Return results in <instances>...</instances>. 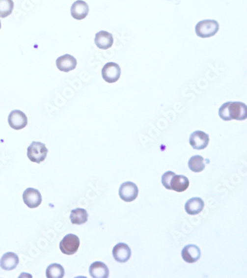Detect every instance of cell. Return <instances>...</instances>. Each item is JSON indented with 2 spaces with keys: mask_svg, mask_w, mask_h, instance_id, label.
<instances>
[{
  "mask_svg": "<svg viewBox=\"0 0 247 278\" xmlns=\"http://www.w3.org/2000/svg\"><path fill=\"white\" fill-rule=\"evenodd\" d=\"M138 193L139 190L137 186L132 182L123 183L119 189L120 197L125 202H132L136 200Z\"/></svg>",
  "mask_w": 247,
  "mask_h": 278,
  "instance_id": "cell-6",
  "label": "cell"
},
{
  "mask_svg": "<svg viewBox=\"0 0 247 278\" xmlns=\"http://www.w3.org/2000/svg\"><path fill=\"white\" fill-rule=\"evenodd\" d=\"M88 214L84 209H74L70 215L71 222L75 225H82L88 221Z\"/></svg>",
  "mask_w": 247,
  "mask_h": 278,
  "instance_id": "cell-20",
  "label": "cell"
},
{
  "mask_svg": "<svg viewBox=\"0 0 247 278\" xmlns=\"http://www.w3.org/2000/svg\"><path fill=\"white\" fill-rule=\"evenodd\" d=\"M80 239L78 236L68 234L64 237L59 244V249L63 254L72 255L78 251L80 247Z\"/></svg>",
  "mask_w": 247,
  "mask_h": 278,
  "instance_id": "cell-4",
  "label": "cell"
},
{
  "mask_svg": "<svg viewBox=\"0 0 247 278\" xmlns=\"http://www.w3.org/2000/svg\"><path fill=\"white\" fill-rule=\"evenodd\" d=\"M1 27H2V24H1V20H0V29H1Z\"/></svg>",
  "mask_w": 247,
  "mask_h": 278,
  "instance_id": "cell-24",
  "label": "cell"
},
{
  "mask_svg": "<svg viewBox=\"0 0 247 278\" xmlns=\"http://www.w3.org/2000/svg\"><path fill=\"white\" fill-rule=\"evenodd\" d=\"M49 150L43 142H33L27 148V155L31 162L40 164L46 160Z\"/></svg>",
  "mask_w": 247,
  "mask_h": 278,
  "instance_id": "cell-3",
  "label": "cell"
},
{
  "mask_svg": "<svg viewBox=\"0 0 247 278\" xmlns=\"http://www.w3.org/2000/svg\"><path fill=\"white\" fill-rule=\"evenodd\" d=\"M56 65L59 71L69 72L76 68L78 61L72 55H65L57 58L56 60Z\"/></svg>",
  "mask_w": 247,
  "mask_h": 278,
  "instance_id": "cell-12",
  "label": "cell"
},
{
  "mask_svg": "<svg viewBox=\"0 0 247 278\" xmlns=\"http://www.w3.org/2000/svg\"><path fill=\"white\" fill-rule=\"evenodd\" d=\"M19 264V257L14 252H7L0 260V266L4 270L11 271Z\"/></svg>",
  "mask_w": 247,
  "mask_h": 278,
  "instance_id": "cell-18",
  "label": "cell"
},
{
  "mask_svg": "<svg viewBox=\"0 0 247 278\" xmlns=\"http://www.w3.org/2000/svg\"><path fill=\"white\" fill-rule=\"evenodd\" d=\"M8 124L14 130H21L27 126V116L21 111H12L8 116Z\"/></svg>",
  "mask_w": 247,
  "mask_h": 278,
  "instance_id": "cell-8",
  "label": "cell"
},
{
  "mask_svg": "<svg viewBox=\"0 0 247 278\" xmlns=\"http://www.w3.org/2000/svg\"><path fill=\"white\" fill-rule=\"evenodd\" d=\"M190 186V180L186 176L174 174L170 181L171 190L177 192H185Z\"/></svg>",
  "mask_w": 247,
  "mask_h": 278,
  "instance_id": "cell-16",
  "label": "cell"
},
{
  "mask_svg": "<svg viewBox=\"0 0 247 278\" xmlns=\"http://www.w3.org/2000/svg\"><path fill=\"white\" fill-rule=\"evenodd\" d=\"M219 28L220 26L216 20H202L196 25L195 33L199 37L203 39L212 37L218 33Z\"/></svg>",
  "mask_w": 247,
  "mask_h": 278,
  "instance_id": "cell-2",
  "label": "cell"
},
{
  "mask_svg": "<svg viewBox=\"0 0 247 278\" xmlns=\"http://www.w3.org/2000/svg\"><path fill=\"white\" fill-rule=\"evenodd\" d=\"M89 273L94 278H107L110 276V269L105 263L96 261L90 266Z\"/></svg>",
  "mask_w": 247,
  "mask_h": 278,
  "instance_id": "cell-15",
  "label": "cell"
},
{
  "mask_svg": "<svg viewBox=\"0 0 247 278\" xmlns=\"http://www.w3.org/2000/svg\"><path fill=\"white\" fill-rule=\"evenodd\" d=\"M94 43L99 49L107 50L114 44V38L110 32L100 30L96 33Z\"/></svg>",
  "mask_w": 247,
  "mask_h": 278,
  "instance_id": "cell-11",
  "label": "cell"
},
{
  "mask_svg": "<svg viewBox=\"0 0 247 278\" xmlns=\"http://www.w3.org/2000/svg\"><path fill=\"white\" fill-rule=\"evenodd\" d=\"M14 7L13 0H0V18H5L11 15Z\"/></svg>",
  "mask_w": 247,
  "mask_h": 278,
  "instance_id": "cell-22",
  "label": "cell"
},
{
  "mask_svg": "<svg viewBox=\"0 0 247 278\" xmlns=\"http://www.w3.org/2000/svg\"><path fill=\"white\" fill-rule=\"evenodd\" d=\"M65 275V269L58 263H53L46 269V277L49 278H62Z\"/></svg>",
  "mask_w": 247,
  "mask_h": 278,
  "instance_id": "cell-21",
  "label": "cell"
},
{
  "mask_svg": "<svg viewBox=\"0 0 247 278\" xmlns=\"http://www.w3.org/2000/svg\"><path fill=\"white\" fill-rule=\"evenodd\" d=\"M209 135L202 131H195L190 135V143L194 149H204L209 145Z\"/></svg>",
  "mask_w": 247,
  "mask_h": 278,
  "instance_id": "cell-9",
  "label": "cell"
},
{
  "mask_svg": "<svg viewBox=\"0 0 247 278\" xmlns=\"http://www.w3.org/2000/svg\"><path fill=\"white\" fill-rule=\"evenodd\" d=\"M219 116L224 121L247 120V105L241 102H227L219 109Z\"/></svg>",
  "mask_w": 247,
  "mask_h": 278,
  "instance_id": "cell-1",
  "label": "cell"
},
{
  "mask_svg": "<svg viewBox=\"0 0 247 278\" xmlns=\"http://www.w3.org/2000/svg\"><path fill=\"white\" fill-rule=\"evenodd\" d=\"M121 75V68L115 62H108L102 69V77L106 82L114 83L118 81Z\"/></svg>",
  "mask_w": 247,
  "mask_h": 278,
  "instance_id": "cell-5",
  "label": "cell"
},
{
  "mask_svg": "<svg viewBox=\"0 0 247 278\" xmlns=\"http://www.w3.org/2000/svg\"><path fill=\"white\" fill-rule=\"evenodd\" d=\"M174 174H175V173L171 171H166V172L163 174L162 180H162L163 185H164L165 189H168V190H171V188H170V181H171V178H172Z\"/></svg>",
  "mask_w": 247,
  "mask_h": 278,
  "instance_id": "cell-23",
  "label": "cell"
},
{
  "mask_svg": "<svg viewBox=\"0 0 247 278\" xmlns=\"http://www.w3.org/2000/svg\"><path fill=\"white\" fill-rule=\"evenodd\" d=\"M25 204L30 209L38 207L42 203V195L37 189L28 188L23 195Z\"/></svg>",
  "mask_w": 247,
  "mask_h": 278,
  "instance_id": "cell-7",
  "label": "cell"
},
{
  "mask_svg": "<svg viewBox=\"0 0 247 278\" xmlns=\"http://www.w3.org/2000/svg\"><path fill=\"white\" fill-rule=\"evenodd\" d=\"M181 255L184 261L188 263H194L200 260L201 251L198 247L191 244L183 249Z\"/></svg>",
  "mask_w": 247,
  "mask_h": 278,
  "instance_id": "cell-14",
  "label": "cell"
},
{
  "mask_svg": "<svg viewBox=\"0 0 247 278\" xmlns=\"http://www.w3.org/2000/svg\"><path fill=\"white\" fill-rule=\"evenodd\" d=\"M206 163H209V160H204L201 156H193L189 161V168L193 172H201L205 169Z\"/></svg>",
  "mask_w": 247,
  "mask_h": 278,
  "instance_id": "cell-19",
  "label": "cell"
},
{
  "mask_svg": "<svg viewBox=\"0 0 247 278\" xmlns=\"http://www.w3.org/2000/svg\"><path fill=\"white\" fill-rule=\"evenodd\" d=\"M89 12V6L82 0H78L74 2L71 8V14L75 20H84Z\"/></svg>",
  "mask_w": 247,
  "mask_h": 278,
  "instance_id": "cell-13",
  "label": "cell"
},
{
  "mask_svg": "<svg viewBox=\"0 0 247 278\" xmlns=\"http://www.w3.org/2000/svg\"><path fill=\"white\" fill-rule=\"evenodd\" d=\"M112 254L116 261L119 263H126L130 259L132 250L127 244L120 243L113 249Z\"/></svg>",
  "mask_w": 247,
  "mask_h": 278,
  "instance_id": "cell-10",
  "label": "cell"
},
{
  "mask_svg": "<svg viewBox=\"0 0 247 278\" xmlns=\"http://www.w3.org/2000/svg\"><path fill=\"white\" fill-rule=\"evenodd\" d=\"M204 208V201L200 197L190 199L185 204V210L190 215H198Z\"/></svg>",
  "mask_w": 247,
  "mask_h": 278,
  "instance_id": "cell-17",
  "label": "cell"
}]
</instances>
